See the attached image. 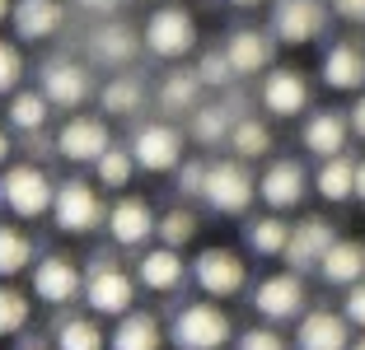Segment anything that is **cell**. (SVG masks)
Returning <instances> with one entry per match:
<instances>
[{
    "label": "cell",
    "mask_w": 365,
    "mask_h": 350,
    "mask_svg": "<svg viewBox=\"0 0 365 350\" xmlns=\"http://www.w3.org/2000/svg\"><path fill=\"white\" fill-rule=\"evenodd\" d=\"M136 290H140L136 276H131L118 257L94 253L85 262V285H80V299H85V308L94 313V318L118 322L122 313H131V308H136Z\"/></svg>",
    "instance_id": "6da1fadb"
},
{
    "label": "cell",
    "mask_w": 365,
    "mask_h": 350,
    "mask_svg": "<svg viewBox=\"0 0 365 350\" xmlns=\"http://www.w3.org/2000/svg\"><path fill=\"white\" fill-rule=\"evenodd\" d=\"M169 346L173 350H225L235 341V322L215 299H187L169 313Z\"/></svg>",
    "instance_id": "7a4b0ae2"
},
{
    "label": "cell",
    "mask_w": 365,
    "mask_h": 350,
    "mask_svg": "<svg viewBox=\"0 0 365 350\" xmlns=\"http://www.w3.org/2000/svg\"><path fill=\"white\" fill-rule=\"evenodd\" d=\"M202 201L211 215H225V220H244L258 201V178L244 159H206V182H202Z\"/></svg>",
    "instance_id": "3957f363"
},
{
    "label": "cell",
    "mask_w": 365,
    "mask_h": 350,
    "mask_svg": "<svg viewBox=\"0 0 365 350\" xmlns=\"http://www.w3.org/2000/svg\"><path fill=\"white\" fill-rule=\"evenodd\" d=\"M38 89H43V98L56 112H80L98 94V80L85 56H47L38 65Z\"/></svg>",
    "instance_id": "277c9868"
},
{
    "label": "cell",
    "mask_w": 365,
    "mask_h": 350,
    "mask_svg": "<svg viewBox=\"0 0 365 350\" xmlns=\"http://www.w3.org/2000/svg\"><path fill=\"white\" fill-rule=\"evenodd\" d=\"M0 191H5V211L14 215V220H43V215H52V196H56V182L52 173L43 169V164H5L0 169Z\"/></svg>",
    "instance_id": "5b68a950"
},
{
    "label": "cell",
    "mask_w": 365,
    "mask_h": 350,
    "mask_svg": "<svg viewBox=\"0 0 365 350\" xmlns=\"http://www.w3.org/2000/svg\"><path fill=\"white\" fill-rule=\"evenodd\" d=\"M140 43H145V52L155 56V61H187V56H197V19L192 10H182V5H155L150 19H145V28H140Z\"/></svg>",
    "instance_id": "8992f818"
},
{
    "label": "cell",
    "mask_w": 365,
    "mask_h": 350,
    "mask_svg": "<svg viewBox=\"0 0 365 350\" xmlns=\"http://www.w3.org/2000/svg\"><path fill=\"white\" fill-rule=\"evenodd\" d=\"M108 220V206H103V191L94 187L89 178H66L56 182V196H52V224L71 238H89L98 233Z\"/></svg>",
    "instance_id": "52a82bcc"
},
{
    "label": "cell",
    "mask_w": 365,
    "mask_h": 350,
    "mask_svg": "<svg viewBox=\"0 0 365 350\" xmlns=\"http://www.w3.org/2000/svg\"><path fill=\"white\" fill-rule=\"evenodd\" d=\"M80 52H85V61L94 65V70L113 75V70H131V61L145 52V43H140V33L118 14V19L89 23L85 38H80Z\"/></svg>",
    "instance_id": "ba28073f"
},
{
    "label": "cell",
    "mask_w": 365,
    "mask_h": 350,
    "mask_svg": "<svg viewBox=\"0 0 365 350\" xmlns=\"http://www.w3.org/2000/svg\"><path fill=\"white\" fill-rule=\"evenodd\" d=\"M328 0H272L267 5V33L277 47H309L328 33Z\"/></svg>",
    "instance_id": "9c48e42d"
},
{
    "label": "cell",
    "mask_w": 365,
    "mask_h": 350,
    "mask_svg": "<svg viewBox=\"0 0 365 350\" xmlns=\"http://www.w3.org/2000/svg\"><path fill=\"white\" fill-rule=\"evenodd\" d=\"M187 280L202 290L206 299H235L248 290V262L235 248H202V253L187 262Z\"/></svg>",
    "instance_id": "30bf717a"
},
{
    "label": "cell",
    "mask_w": 365,
    "mask_h": 350,
    "mask_svg": "<svg viewBox=\"0 0 365 350\" xmlns=\"http://www.w3.org/2000/svg\"><path fill=\"white\" fill-rule=\"evenodd\" d=\"M131 159L140 173H173L187 154H182V131L173 127L169 117H150V122H136L131 127Z\"/></svg>",
    "instance_id": "8fae6325"
},
{
    "label": "cell",
    "mask_w": 365,
    "mask_h": 350,
    "mask_svg": "<svg viewBox=\"0 0 365 350\" xmlns=\"http://www.w3.org/2000/svg\"><path fill=\"white\" fill-rule=\"evenodd\" d=\"M80 285H85V266L66 253H43L29 266V290L47 308H71L80 299Z\"/></svg>",
    "instance_id": "7c38bea8"
},
{
    "label": "cell",
    "mask_w": 365,
    "mask_h": 350,
    "mask_svg": "<svg viewBox=\"0 0 365 350\" xmlns=\"http://www.w3.org/2000/svg\"><path fill=\"white\" fill-rule=\"evenodd\" d=\"M248 304L262 322L281 327V322H300V313L309 308V290H304V276L295 271H277V276H262L258 285L248 290Z\"/></svg>",
    "instance_id": "4fadbf2b"
},
{
    "label": "cell",
    "mask_w": 365,
    "mask_h": 350,
    "mask_svg": "<svg viewBox=\"0 0 365 350\" xmlns=\"http://www.w3.org/2000/svg\"><path fill=\"white\" fill-rule=\"evenodd\" d=\"M52 145H56V159L94 169V159L103 154L108 145H113L108 117H94V112H66V122L52 131Z\"/></svg>",
    "instance_id": "5bb4252c"
},
{
    "label": "cell",
    "mask_w": 365,
    "mask_h": 350,
    "mask_svg": "<svg viewBox=\"0 0 365 350\" xmlns=\"http://www.w3.org/2000/svg\"><path fill=\"white\" fill-rule=\"evenodd\" d=\"M155 206L145 201V196H131V191H122L118 201L108 206V238H113V248H122V253H140V248L155 243Z\"/></svg>",
    "instance_id": "9a60e30c"
},
{
    "label": "cell",
    "mask_w": 365,
    "mask_h": 350,
    "mask_svg": "<svg viewBox=\"0 0 365 350\" xmlns=\"http://www.w3.org/2000/svg\"><path fill=\"white\" fill-rule=\"evenodd\" d=\"M304 196H309V173H304V164L290 159V154L267 159V169L258 173V201L267 206V211L286 215V211H300Z\"/></svg>",
    "instance_id": "2e32d148"
},
{
    "label": "cell",
    "mask_w": 365,
    "mask_h": 350,
    "mask_svg": "<svg viewBox=\"0 0 365 350\" xmlns=\"http://www.w3.org/2000/svg\"><path fill=\"white\" fill-rule=\"evenodd\" d=\"M309 80H304L295 65H272L267 75H262V85H258V103L267 117H281V122H295V117L309 112Z\"/></svg>",
    "instance_id": "e0dca14e"
},
{
    "label": "cell",
    "mask_w": 365,
    "mask_h": 350,
    "mask_svg": "<svg viewBox=\"0 0 365 350\" xmlns=\"http://www.w3.org/2000/svg\"><path fill=\"white\" fill-rule=\"evenodd\" d=\"M337 238H342V233L333 229V220L304 215L300 224H290V243H286V253H281V262H286V271H295V276H309V271H319L323 253H328Z\"/></svg>",
    "instance_id": "ac0fdd59"
},
{
    "label": "cell",
    "mask_w": 365,
    "mask_h": 350,
    "mask_svg": "<svg viewBox=\"0 0 365 350\" xmlns=\"http://www.w3.org/2000/svg\"><path fill=\"white\" fill-rule=\"evenodd\" d=\"M220 47H225V56H230L239 80H258V75H267L272 65H277V38H272L267 28H253V23L230 28Z\"/></svg>",
    "instance_id": "d6986e66"
},
{
    "label": "cell",
    "mask_w": 365,
    "mask_h": 350,
    "mask_svg": "<svg viewBox=\"0 0 365 350\" xmlns=\"http://www.w3.org/2000/svg\"><path fill=\"white\" fill-rule=\"evenodd\" d=\"M131 276L145 295H178L187 285V262H182L178 248H164V243H150L136 253V266H131Z\"/></svg>",
    "instance_id": "ffe728a7"
},
{
    "label": "cell",
    "mask_w": 365,
    "mask_h": 350,
    "mask_svg": "<svg viewBox=\"0 0 365 350\" xmlns=\"http://www.w3.org/2000/svg\"><path fill=\"white\" fill-rule=\"evenodd\" d=\"M71 19L66 0H14L10 5V28L19 43H52Z\"/></svg>",
    "instance_id": "44dd1931"
},
{
    "label": "cell",
    "mask_w": 365,
    "mask_h": 350,
    "mask_svg": "<svg viewBox=\"0 0 365 350\" xmlns=\"http://www.w3.org/2000/svg\"><path fill=\"white\" fill-rule=\"evenodd\" d=\"M351 336L356 332L342 318V308H304L295 322V350H346Z\"/></svg>",
    "instance_id": "7402d4cb"
},
{
    "label": "cell",
    "mask_w": 365,
    "mask_h": 350,
    "mask_svg": "<svg viewBox=\"0 0 365 350\" xmlns=\"http://www.w3.org/2000/svg\"><path fill=\"white\" fill-rule=\"evenodd\" d=\"M319 75L333 94H361L365 89V47L356 38L328 43L323 47V61H319Z\"/></svg>",
    "instance_id": "603a6c76"
},
{
    "label": "cell",
    "mask_w": 365,
    "mask_h": 350,
    "mask_svg": "<svg viewBox=\"0 0 365 350\" xmlns=\"http://www.w3.org/2000/svg\"><path fill=\"white\" fill-rule=\"evenodd\" d=\"M346 140H351V122H346V112H337V107L304 112L300 145L309 149L314 159H333V154H346Z\"/></svg>",
    "instance_id": "cb8c5ba5"
},
{
    "label": "cell",
    "mask_w": 365,
    "mask_h": 350,
    "mask_svg": "<svg viewBox=\"0 0 365 350\" xmlns=\"http://www.w3.org/2000/svg\"><path fill=\"white\" fill-rule=\"evenodd\" d=\"M155 103H160V112L169 117H187L197 103H206V85L197 80V70L192 65H169V70L160 75V85H155Z\"/></svg>",
    "instance_id": "d4e9b609"
},
{
    "label": "cell",
    "mask_w": 365,
    "mask_h": 350,
    "mask_svg": "<svg viewBox=\"0 0 365 350\" xmlns=\"http://www.w3.org/2000/svg\"><path fill=\"white\" fill-rule=\"evenodd\" d=\"M164 346H169V332L150 308H131L108 327V350H164Z\"/></svg>",
    "instance_id": "484cf974"
},
{
    "label": "cell",
    "mask_w": 365,
    "mask_h": 350,
    "mask_svg": "<svg viewBox=\"0 0 365 350\" xmlns=\"http://www.w3.org/2000/svg\"><path fill=\"white\" fill-rule=\"evenodd\" d=\"M314 276H319L323 285H333V290H351L356 280H365V243L361 238H337V243L323 253Z\"/></svg>",
    "instance_id": "4316f807"
},
{
    "label": "cell",
    "mask_w": 365,
    "mask_h": 350,
    "mask_svg": "<svg viewBox=\"0 0 365 350\" xmlns=\"http://www.w3.org/2000/svg\"><path fill=\"white\" fill-rule=\"evenodd\" d=\"M52 346L56 350H108V327L103 318H94V313H56L52 322Z\"/></svg>",
    "instance_id": "83f0119b"
},
{
    "label": "cell",
    "mask_w": 365,
    "mask_h": 350,
    "mask_svg": "<svg viewBox=\"0 0 365 350\" xmlns=\"http://www.w3.org/2000/svg\"><path fill=\"white\" fill-rule=\"evenodd\" d=\"M94 98L108 117H136L140 107H145V98H150V89H145V80H140L136 70H113L103 85H98Z\"/></svg>",
    "instance_id": "f1b7e54d"
},
{
    "label": "cell",
    "mask_w": 365,
    "mask_h": 350,
    "mask_svg": "<svg viewBox=\"0 0 365 350\" xmlns=\"http://www.w3.org/2000/svg\"><path fill=\"white\" fill-rule=\"evenodd\" d=\"M52 112L56 107L43 98V89H14L5 103V127L19 136H43V131H52Z\"/></svg>",
    "instance_id": "f546056e"
},
{
    "label": "cell",
    "mask_w": 365,
    "mask_h": 350,
    "mask_svg": "<svg viewBox=\"0 0 365 350\" xmlns=\"http://www.w3.org/2000/svg\"><path fill=\"white\" fill-rule=\"evenodd\" d=\"M230 127H235V112L225 107V98L215 94L206 98V103H197L192 112H187V140L202 149H215V145H225Z\"/></svg>",
    "instance_id": "4dcf8cb0"
},
{
    "label": "cell",
    "mask_w": 365,
    "mask_h": 350,
    "mask_svg": "<svg viewBox=\"0 0 365 350\" xmlns=\"http://www.w3.org/2000/svg\"><path fill=\"white\" fill-rule=\"evenodd\" d=\"M309 187L319 191V201H328V206H346V201H356V159H351V154H333V159H319V173L309 178Z\"/></svg>",
    "instance_id": "1f68e13d"
},
{
    "label": "cell",
    "mask_w": 365,
    "mask_h": 350,
    "mask_svg": "<svg viewBox=\"0 0 365 350\" xmlns=\"http://www.w3.org/2000/svg\"><path fill=\"white\" fill-rule=\"evenodd\" d=\"M225 149L235 154V159H244V164L267 159V154H272V127L258 122L253 112L235 117V127H230V136H225Z\"/></svg>",
    "instance_id": "d6a6232c"
},
{
    "label": "cell",
    "mask_w": 365,
    "mask_h": 350,
    "mask_svg": "<svg viewBox=\"0 0 365 350\" xmlns=\"http://www.w3.org/2000/svg\"><path fill=\"white\" fill-rule=\"evenodd\" d=\"M244 243H248V253L253 257H281L286 253V243H290V220L286 215H277V211H267V215H253V220L244 224Z\"/></svg>",
    "instance_id": "836d02e7"
},
{
    "label": "cell",
    "mask_w": 365,
    "mask_h": 350,
    "mask_svg": "<svg viewBox=\"0 0 365 350\" xmlns=\"http://www.w3.org/2000/svg\"><path fill=\"white\" fill-rule=\"evenodd\" d=\"M38 262V243L24 224H5L0 220V280H14L24 276L29 266Z\"/></svg>",
    "instance_id": "e575fe53"
},
{
    "label": "cell",
    "mask_w": 365,
    "mask_h": 350,
    "mask_svg": "<svg viewBox=\"0 0 365 350\" xmlns=\"http://www.w3.org/2000/svg\"><path fill=\"white\" fill-rule=\"evenodd\" d=\"M136 173L140 169H136V159H131V149L113 140V145H108L103 154L94 159V187L98 191H127Z\"/></svg>",
    "instance_id": "d590c367"
},
{
    "label": "cell",
    "mask_w": 365,
    "mask_h": 350,
    "mask_svg": "<svg viewBox=\"0 0 365 350\" xmlns=\"http://www.w3.org/2000/svg\"><path fill=\"white\" fill-rule=\"evenodd\" d=\"M33 322V295L19 290L14 280H0V341L5 336H24Z\"/></svg>",
    "instance_id": "8d00e7d4"
},
{
    "label": "cell",
    "mask_w": 365,
    "mask_h": 350,
    "mask_svg": "<svg viewBox=\"0 0 365 350\" xmlns=\"http://www.w3.org/2000/svg\"><path fill=\"white\" fill-rule=\"evenodd\" d=\"M192 70H197V80L206 85V94H225L230 85H244V80L235 75V65H230L225 47H202L197 61H192Z\"/></svg>",
    "instance_id": "74e56055"
},
{
    "label": "cell",
    "mask_w": 365,
    "mask_h": 350,
    "mask_svg": "<svg viewBox=\"0 0 365 350\" xmlns=\"http://www.w3.org/2000/svg\"><path fill=\"white\" fill-rule=\"evenodd\" d=\"M197 229H202V220H197V211H187V206H173V211H164L160 220H155V243L164 248H187L197 238Z\"/></svg>",
    "instance_id": "f35d334b"
},
{
    "label": "cell",
    "mask_w": 365,
    "mask_h": 350,
    "mask_svg": "<svg viewBox=\"0 0 365 350\" xmlns=\"http://www.w3.org/2000/svg\"><path fill=\"white\" fill-rule=\"evenodd\" d=\"M24 75H29L24 47L14 38H0V98H10L14 89H24Z\"/></svg>",
    "instance_id": "ab89813d"
},
{
    "label": "cell",
    "mask_w": 365,
    "mask_h": 350,
    "mask_svg": "<svg viewBox=\"0 0 365 350\" xmlns=\"http://www.w3.org/2000/svg\"><path fill=\"white\" fill-rule=\"evenodd\" d=\"M235 350H290V346L272 322H253V327L235 332Z\"/></svg>",
    "instance_id": "60d3db41"
},
{
    "label": "cell",
    "mask_w": 365,
    "mask_h": 350,
    "mask_svg": "<svg viewBox=\"0 0 365 350\" xmlns=\"http://www.w3.org/2000/svg\"><path fill=\"white\" fill-rule=\"evenodd\" d=\"M202 182H206V159H182L173 169V187L182 201H202Z\"/></svg>",
    "instance_id": "b9f144b4"
},
{
    "label": "cell",
    "mask_w": 365,
    "mask_h": 350,
    "mask_svg": "<svg viewBox=\"0 0 365 350\" xmlns=\"http://www.w3.org/2000/svg\"><path fill=\"white\" fill-rule=\"evenodd\" d=\"M342 318L351 322V332H365V280L342 290Z\"/></svg>",
    "instance_id": "7bdbcfd3"
},
{
    "label": "cell",
    "mask_w": 365,
    "mask_h": 350,
    "mask_svg": "<svg viewBox=\"0 0 365 350\" xmlns=\"http://www.w3.org/2000/svg\"><path fill=\"white\" fill-rule=\"evenodd\" d=\"M122 5H127V0H71V10L85 14L89 23H98V19H118Z\"/></svg>",
    "instance_id": "ee69618b"
},
{
    "label": "cell",
    "mask_w": 365,
    "mask_h": 350,
    "mask_svg": "<svg viewBox=\"0 0 365 350\" xmlns=\"http://www.w3.org/2000/svg\"><path fill=\"white\" fill-rule=\"evenodd\" d=\"M328 10L346 23H365V0H328Z\"/></svg>",
    "instance_id": "f6af8a7d"
},
{
    "label": "cell",
    "mask_w": 365,
    "mask_h": 350,
    "mask_svg": "<svg viewBox=\"0 0 365 350\" xmlns=\"http://www.w3.org/2000/svg\"><path fill=\"white\" fill-rule=\"evenodd\" d=\"M346 122H351V136H361V140H365V89L356 94V103L346 107Z\"/></svg>",
    "instance_id": "bcb514c9"
},
{
    "label": "cell",
    "mask_w": 365,
    "mask_h": 350,
    "mask_svg": "<svg viewBox=\"0 0 365 350\" xmlns=\"http://www.w3.org/2000/svg\"><path fill=\"white\" fill-rule=\"evenodd\" d=\"M14 350H56V346H52V336H29V332H24Z\"/></svg>",
    "instance_id": "7dc6e473"
},
{
    "label": "cell",
    "mask_w": 365,
    "mask_h": 350,
    "mask_svg": "<svg viewBox=\"0 0 365 350\" xmlns=\"http://www.w3.org/2000/svg\"><path fill=\"white\" fill-rule=\"evenodd\" d=\"M10 154H14V136H10V127H0V169L10 164Z\"/></svg>",
    "instance_id": "c3c4849f"
},
{
    "label": "cell",
    "mask_w": 365,
    "mask_h": 350,
    "mask_svg": "<svg viewBox=\"0 0 365 350\" xmlns=\"http://www.w3.org/2000/svg\"><path fill=\"white\" fill-rule=\"evenodd\" d=\"M356 201L365 206V159H356Z\"/></svg>",
    "instance_id": "681fc988"
},
{
    "label": "cell",
    "mask_w": 365,
    "mask_h": 350,
    "mask_svg": "<svg viewBox=\"0 0 365 350\" xmlns=\"http://www.w3.org/2000/svg\"><path fill=\"white\" fill-rule=\"evenodd\" d=\"M225 5H235V10H258V5H272V0H225Z\"/></svg>",
    "instance_id": "f907efd6"
},
{
    "label": "cell",
    "mask_w": 365,
    "mask_h": 350,
    "mask_svg": "<svg viewBox=\"0 0 365 350\" xmlns=\"http://www.w3.org/2000/svg\"><path fill=\"white\" fill-rule=\"evenodd\" d=\"M10 5L14 0H0V23H10Z\"/></svg>",
    "instance_id": "816d5d0a"
},
{
    "label": "cell",
    "mask_w": 365,
    "mask_h": 350,
    "mask_svg": "<svg viewBox=\"0 0 365 350\" xmlns=\"http://www.w3.org/2000/svg\"><path fill=\"white\" fill-rule=\"evenodd\" d=\"M346 350H365V332H361V336H351V346H346Z\"/></svg>",
    "instance_id": "f5cc1de1"
}]
</instances>
